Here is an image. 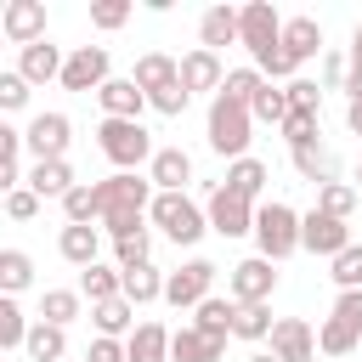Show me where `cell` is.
<instances>
[{
    "label": "cell",
    "instance_id": "cell-1",
    "mask_svg": "<svg viewBox=\"0 0 362 362\" xmlns=\"http://www.w3.org/2000/svg\"><path fill=\"white\" fill-rule=\"evenodd\" d=\"M249 130H255V113L232 96H209V119H204V136L221 158H249Z\"/></svg>",
    "mask_w": 362,
    "mask_h": 362
},
{
    "label": "cell",
    "instance_id": "cell-2",
    "mask_svg": "<svg viewBox=\"0 0 362 362\" xmlns=\"http://www.w3.org/2000/svg\"><path fill=\"white\" fill-rule=\"evenodd\" d=\"M96 147H102V158H107L113 170H141V164L158 153L141 119H102V124H96Z\"/></svg>",
    "mask_w": 362,
    "mask_h": 362
},
{
    "label": "cell",
    "instance_id": "cell-3",
    "mask_svg": "<svg viewBox=\"0 0 362 362\" xmlns=\"http://www.w3.org/2000/svg\"><path fill=\"white\" fill-rule=\"evenodd\" d=\"M147 221L170 238V243H198L204 232H209V221H204V209L187 198V192H153V204H147Z\"/></svg>",
    "mask_w": 362,
    "mask_h": 362
},
{
    "label": "cell",
    "instance_id": "cell-4",
    "mask_svg": "<svg viewBox=\"0 0 362 362\" xmlns=\"http://www.w3.org/2000/svg\"><path fill=\"white\" fill-rule=\"evenodd\" d=\"M255 243H260V255L277 266V260H288L294 249H300V209H288V204H255Z\"/></svg>",
    "mask_w": 362,
    "mask_h": 362
},
{
    "label": "cell",
    "instance_id": "cell-5",
    "mask_svg": "<svg viewBox=\"0 0 362 362\" xmlns=\"http://www.w3.org/2000/svg\"><path fill=\"white\" fill-rule=\"evenodd\" d=\"M209 288H215V260H187V266L164 272V300L175 311H198L209 300Z\"/></svg>",
    "mask_w": 362,
    "mask_h": 362
},
{
    "label": "cell",
    "instance_id": "cell-6",
    "mask_svg": "<svg viewBox=\"0 0 362 362\" xmlns=\"http://www.w3.org/2000/svg\"><path fill=\"white\" fill-rule=\"evenodd\" d=\"M277 40H283V17H277L272 0H249V6H238V45H243L249 57L272 51Z\"/></svg>",
    "mask_w": 362,
    "mask_h": 362
},
{
    "label": "cell",
    "instance_id": "cell-7",
    "mask_svg": "<svg viewBox=\"0 0 362 362\" xmlns=\"http://www.w3.org/2000/svg\"><path fill=\"white\" fill-rule=\"evenodd\" d=\"M68 141H74V119H68V113H34L28 130H23V147L34 153V164L68 158Z\"/></svg>",
    "mask_w": 362,
    "mask_h": 362
},
{
    "label": "cell",
    "instance_id": "cell-8",
    "mask_svg": "<svg viewBox=\"0 0 362 362\" xmlns=\"http://www.w3.org/2000/svg\"><path fill=\"white\" fill-rule=\"evenodd\" d=\"M226 288H232V305H266L272 288H277V266H272L266 255H249V260L232 266Z\"/></svg>",
    "mask_w": 362,
    "mask_h": 362
},
{
    "label": "cell",
    "instance_id": "cell-9",
    "mask_svg": "<svg viewBox=\"0 0 362 362\" xmlns=\"http://www.w3.org/2000/svg\"><path fill=\"white\" fill-rule=\"evenodd\" d=\"M113 79V62H107V45H79V51H68V62H62V90H102Z\"/></svg>",
    "mask_w": 362,
    "mask_h": 362
},
{
    "label": "cell",
    "instance_id": "cell-10",
    "mask_svg": "<svg viewBox=\"0 0 362 362\" xmlns=\"http://www.w3.org/2000/svg\"><path fill=\"white\" fill-rule=\"evenodd\" d=\"M204 221H209V232H221V238H249V232H255V204L238 198L232 187H215Z\"/></svg>",
    "mask_w": 362,
    "mask_h": 362
},
{
    "label": "cell",
    "instance_id": "cell-11",
    "mask_svg": "<svg viewBox=\"0 0 362 362\" xmlns=\"http://www.w3.org/2000/svg\"><path fill=\"white\" fill-rule=\"evenodd\" d=\"M300 249L334 260L339 249H351V226L334 221V215H322V209H311V215H300Z\"/></svg>",
    "mask_w": 362,
    "mask_h": 362
},
{
    "label": "cell",
    "instance_id": "cell-12",
    "mask_svg": "<svg viewBox=\"0 0 362 362\" xmlns=\"http://www.w3.org/2000/svg\"><path fill=\"white\" fill-rule=\"evenodd\" d=\"M272 356L277 362H317V328L305 317H277L272 322Z\"/></svg>",
    "mask_w": 362,
    "mask_h": 362
},
{
    "label": "cell",
    "instance_id": "cell-13",
    "mask_svg": "<svg viewBox=\"0 0 362 362\" xmlns=\"http://www.w3.org/2000/svg\"><path fill=\"white\" fill-rule=\"evenodd\" d=\"M0 34H6V45H34V40H45V0H11L6 17H0Z\"/></svg>",
    "mask_w": 362,
    "mask_h": 362
},
{
    "label": "cell",
    "instance_id": "cell-14",
    "mask_svg": "<svg viewBox=\"0 0 362 362\" xmlns=\"http://www.w3.org/2000/svg\"><path fill=\"white\" fill-rule=\"evenodd\" d=\"M147 181H153V192H187L192 158H187L181 147H158V153L147 158Z\"/></svg>",
    "mask_w": 362,
    "mask_h": 362
},
{
    "label": "cell",
    "instance_id": "cell-15",
    "mask_svg": "<svg viewBox=\"0 0 362 362\" xmlns=\"http://www.w3.org/2000/svg\"><path fill=\"white\" fill-rule=\"evenodd\" d=\"M23 187H28L40 204H45V198H57V204H62L79 181H74V164H68V158H45V164H34V170L23 175Z\"/></svg>",
    "mask_w": 362,
    "mask_h": 362
},
{
    "label": "cell",
    "instance_id": "cell-16",
    "mask_svg": "<svg viewBox=\"0 0 362 362\" xmlns=\"http://www.w3.org/2000/svg\"><path fill=\"white\" fill-rule=\"evenodd\" d=\"M62 45H51V40H34V45H23V57H17V74L28 79V85H51V79H62Z\"/></svg>",
    "mask_w": 362,
    "mask_h": 362
},
{
    "label": "cell",
    "instance_id": "cell-17",
    "mask_svg": "<svg viewBox=\"0 0 362 362\" xmlns=\"http://www.w3.org/2000/svg\"><path fill=\"white\" fill-rule=\"evenodd\" d=\"M175 74H181V85H187V96H198V90H221V79H226V68H221V57L215 51H187L181 62H175Z\"/></svg>",
    "mask_w": 362,
    "mask_h": 362
},
{
    "label": "cell",
    "instance_id": "cell-18",
    "mask_svg": "<svg viewBox=\"0 0 362 362\" xmlns=\"http://www.w3.org/2000/svg\"><path fill=\"white\" fill-rule=\"evenodd\" d=\"M57 255L68 260V266H96V255H102V226H62L57 232Z\"/></svg>",
    "mask_w": 362,
    "mask_h": 362
},
{
    "label": "cell",
    "instance_id": "cell-19",
    "mask_svg": "<svg viewBox=\"0 0 362 362\" xmlns=\"http://www.w3.org/2000/svg\"><path fill=\"white\" fill-rule=\"evenodd\" d=\"M221 356H226V339H209L192 322L170 334V362H221Z\"/></svg>",
    "mask_w": 362,
    "mask_h": 362
},
{
    "label": "cell",
    "instance_id": "cell-20",
    "mask_svg": "<svg viewBox=\"0 0 362 362\" xmlns=\"http://www.w3.org/2000/svg\"><path fill=\"white\" fill-rule=\"evenodd\" d=\"M124 362H170V328L164 322H136L124 339Z\"/></svg>",
    "mask_w": 362,
    "mask_h": 362
},
{
    "label": "cell",
    "instance_id": "cell-21",
    "mask_svg": "<svg viewBox=\"0 0 362 362\" xmlns=\"http://www.w3.org/2000/svg\"><path fill=\"white\" fill-rule=\"evenodd\" d=\"M198 45L221 57V45H238V6H209L198 17Z\"/></svg>",
    "mask_w": 362,
    "mask_h": 362
},
{
    "label": "cell",
    "instance_id": "cell-22",
    "mask_svg": "<svg viewBox=\"0 0 362 362\" xmlns=\"http://www.w3.org/2000/svg\"><path fill=\"white\" fill-rule=\"evenodd\" d=\"M283 51L294 57V68L311 62V57L322 51V23H317V17H283Z\"/></svg>",
    "mask_w": 362,
    "mask_h": 362
},
{
    "label": "cell",
    "instance_id": "cell-23",
    "mask_svg": "<svg viewBox=\"0 0 362 362\" xmlns=\"http://www.w3.org/2000/svg\"><path fill=\"white\" fill-rule=\"evenodd\" d=\"M96 102H102V119H141V107H147V96L136 90V79H107L96 90Z\"/></svg>",
    "mask_w": 362,
    "mask_h": 362
},
{
    "label": "cell",
    "instance_id": "cell-24",
    "mask_svg": "<svg viewBox=\"0 0 362 362\" xmlns=\"http://www.w3.org/2000/svg\"><path fill=\"white\" fill-rule=\"evenodd\" d=\"M130 79H136V90H141V96H153V90H164V85H175L181 74H175V57H164V51H147V57H136V68H130Z\"/></svg>",
    "mask_w": 362,
    "mask_h": 362
},
{
    "label": "cell",
    "instance_id": "cell-25",
    "mask_svg": "<svg viewBox=\"0 0 362 362\" xmlns=\"http://www.w3.org/2000/svg\"><path fill=\"white\" fill-rule=\"evenodd\" d=\"M124 283H119V294L130 300V305H153V300H164V272L147 260V266H130V272H119Z\"/></svg>",
    "mask_w": 362,
    "mask_h": 362
},
{
    "label": "cell",
    "instance_id": "cell-26",
    "mask_svg": "<svg viewBox=\"0 0 362 362\" xmlns=\"http://www.w3.org/2000/svg\"><path fill=\"white\" fill-rule=\"evenodd\" d=\"M28 362H62L68 356V328H51V322H28V339H23Z\"/></svg>",
    "mask_w": 362,
    "mask_h": 362
},
{
    "label": "cell",
    "instance_id": "cell-27",
    "mask_svg": "<svg viewBox=\"0 0 362 362\" xmlns=\"http://www.w3.org/2000/svg\"><path fill=\"white\" fill-rule=\"evenodd\" d=\"M266 181H272V170H266L260 158H232V164H226V187H232L238 198H249V204L266 192Z\"/></svg>",
    "mask_w": 362,
    "mask_h": 362
},
{
    "label": "cell",
    "instance_id": "cell-28",
    "mask_svg": "<svg viewBox=\"0 0 362 362\" xmlns=\"http://www.w3.org/2000/svg\"><path fill=\"white\" fill-rule=\"evenodd\" d=\"M79 311H85V294L79 288H45L40 294V322H51V328H68Z\"/></svg>",
    "mask_w": 362,
    "mask_h": 362
},
{
    "label": "cell",
    "instance_id": "cell-29",
    "mask_svg": "<svg viewBox=\"0 0 362 362\" xmlns=\"http://www.w3.org/2000/svg\"><path fill=\"white\" fill-rule=\"evenodd\" d=\"M23 288H34V255L28 249H0V294H23Z\"/></svg>",
    "mask_w": 362,
    "mask_h": 362
},
{
    "label": "cell",
    "instance_id": "cell-30",
    "mask_svg": "<svg viewBox=\"0 0 362 362\" xmlns=\"http://www.w3.org/2000/svg\"><path fill=\"white\" fill-rule=\"evenodd\" d=\"M130 317H136V305H130L124 294H119V300H102V305H90V322H96V334H107V339H119V334L130 339V328H136Z\"/></svg>",
    "mask_w": 362,
    "mask_h": 362
},
{
    "label": "cell",
    "instance_id": "cell-31",
    "mask_svg": "<svg viewBox=\"0 0 362 362\" xmlns=\"http://www.w3.org/2000/svg\"><path fill=\"white\" fill-rule=\"evenodd\" d=\"M232 311H238V305H232V294H226V300H221V294H209V300L198 305L192 328H198V334H209V339H232Z\"/></svg>",
    "mask_w": 362,
    "mask_h": 362
},
{
    "label": "cell",
    "instance_id": "cell-32",
    "mask_svg": "<svg viewBox=\"0 0 362 362\" xmlns=\"http://www.w3.org/2000/svg\"><path fill=\"white\" fill-rule=\"evenodd\" d=\"M119 283H124V277H119V266H102V260L79 272V294H85L90 305H102V300H119Z\"/></svg>",
    "mask_w": 362,
    "mask_h": 362
},
{
    "label": "cell",
    "instance_id": "cell-33",
    "mask_svg": "<svg viewBox=\"0 0 362 362\" xmlns=\"http://www.w3.org/2000/svg\"><path fill=\"white\" fill-rule=\"evenodd\" d=\"M356 339H362V328H351V322L334 317V311H328V322L317 328V351H322V356H351Z\"/></svg>",
    "mask_w": 362,
    "mask_h": 362
},
{
    "label": "cell",
    "instance_id": "cell-34",
    "mask_svg": "<svg viewBox=\"0 0 362 362\" xmlns=\"http://www.w3.org/2000/svg\"><path fill=\"white\" fill-rule=\"evenodd\" d=\"M249 113H255L260 124H283V119H288V90H283V85H272V79H260V90H255Z\"/></svg>",
    "mask_w": 362,
    "mask_h": 362
},
{
    "label": "cell",
    "instance_id": "cell-35",
    "mask_svg": "<svg viewBox=\"0 0 362 362\" xmlns=\"http://www.w3.org/2000/svg\"><path fill=\"white\" fill-rule=\"evenodd\" d=\"M356 198H362V192H356L351 181H322V187H317V209H322V215H334V221H351Z\"/></svg>",
    "mask_w": 362,
    "mask_h": 362
},
{
    "label": "cell",
    "instance_id": "cell-36",
    "mask_svg": "<svg viewBox=\"0 0 362 362\" xmlns=\"http://www.w3.org/2000/svg\"><path fill=\"white\" fill-rule=\"evenodd\" d=\"M62 221H68V226H96V221H102L96 187H85V181H79V187H74V192L62 198Z\"/></svg>",
    "mask_w": 362,
    "mask_h": 362
},
{
    "label": "cell",
    "instance_id": "cell-37",
    "mask_svg": "<svg viewBox=\"0 0 362 362\" xmlns=\"http://www.w3.org/2000/svg\"><path fill=\"white\" fill-rule=\"evenodd\" d=\"M294 170H300V181H311V187L334 181V158H328V147H322V141L300 147V153H294Z\"/></svg>",
    "mask_w": 362,
    "mask_h": 362
},
{
    "label": "cell",
    "instance_id": "cell-38",
    "mask_svg": "<svg viewBox=\"0 0 362 362\" xmlns=\"http://www.w3.org/2000/svg\"><path fill=\"white\" fill-rule=\"evenodd\" d=\"M232 339H272V311L266 305H238L232 311Z\"/></svg>",
    "mask_w": 362,
    "mask_h": 362
},
{
    "label": "cell",
    "instance_id": "cell-39",
    "mask_svg": "<svg viewBox=\"0 0 362 362\" xmlns=\"http://www.w3.org/2000/svg\"><path fill=\"white\" fill-rule=\"evenodd\" d=\"M23 339H28V317L11 294H0V351H23Z\"/></svg>",
    "mask_w": 362,
    "mask_h": 362
},
{
    "label": "cell",
    "instance_id": "cell-40",
    "mask_svg": "<svg viewBox=\"0 0 362 362\" xmlns=\"http://www.w3.org/2000/svg\"><path fill=\"white\" fill-rule=\"evenodd\" d=\"M328 277H334V288H339V294H345V288H362V243L339 249V255L328 260Z\"/></svg>",
    "mask_w": 362,
    "mask_h": 362
},
{
    "label": "cell",
    "instance_id": "cell-41",
    "mask_svg": "<svg viewBox=\"0 0 362 362\" xmlns=\"http://www.w3.org/2000/svg\"><path fill=\"white\" fill-rule=\"evenodd\" d=\"M255 90H260V68L249 62V68H226V79H221V90L215 96H232V102H255Z\"/></svg>",
    "mask_w": 362,
    "mask_h": 362
},
{
    "label": "cell",
    "instance_id": "cell-42",
    "mask_svg": "<svg viewBox=\"0 0 362 362\" xmlns=\"http://www.w3.org/2000/svg\"><path fill=\"white\" fill-rule=\"evenodd\" d=\"M153 260V232H136V238H119L113 243V266L130 272V266H147Z\"/></svg>",
    "mask_w": 362,
    "mask_h": 362
},
{
    "label": "cell",
    "instance_id": "cell-43",
    "mask_svg": "<svg viewBox=\"0 0 362 362\" xmlns=\"http://www.w3.org/2000/svg\"><path fill=\"white\" fill-rule=\"evenodd\" d=\"M34 96V85L17 74V68H0V113H23Z\"/></svg>",
    "mask_w": 362,
    "mask_h": 362
},
{
    "label": "cell",
    "instance_id": "cell-44",
    "mask_svg": "<svg viewBox=\"0 0 362 362\" xmlns=\"http://www.w3.org/2000/svg\"><path fill=\"white\" fill-rule=\"evenodd\" d=\"M277 130H283L288 153H300V147H311V141H317V113H294V107H288V119H283Z\"/></svg>",
    "mask_w": 362,
    "mask_h": 362
},
{
    "label": "cell",
    "instance_id": "cell-45",
    "mask_svg": "<svg viewBox=\"0 0 362 362\" xmlns=\"http://www.w3.org/2000/svg\"><path fill=\"white\" fill-rule=\"evenodd\" d=\"M90 23H96L102 34L124 28V23H130V0H96V6H90Z\"/></svg>",
    "mask_w": 362,
    "mask_h": 362
},
{
    "label": "cell",
    "instance_id": "cell-46",
    "mask_svg": "<svg viewBox=\"0 0 362 362\" xmlns=\"http://www.w3.org/2000/svg\"><path fill=\"white\" fill-rule=\"evenodd\" d=\"M283 90H288V107H294V113H322V90H317V79H288Z\"/></svg>",
    "mask_w": 362,
    "mask_h": 362
},
{
    "label": "cell",
    "instance_id": "cell-47",
    "mask_svg": "<svg viewBox=\"0 0 362 362\" xmlns=\"http://www.w3.org/2000/svg\"><path fill=\"white\" fill-rule=\"evenodd\" d=\"M187 102H192V96H187V85H181V79L147 96V107H153V113H164V119H175V113H187Z\"/></svg>",
    "mask_w": 362,
    "mask_h": 362
},
{
    "label": "cell",
    "instance_id": "cell-48",
    "mask_svg": "<svg viewBox=\"0 0 362 362\" xmlns=\"http://www.w3.org/2000/svg\"><path fill=\"white\" fill-rule=\"evenodd\" d=\"M322 79H328V90H351V57L328 51V62H322Z\"/></svg>",
    "mask_w": 362,
    "mask_h": 362
},
{
    "label": "cell",
    "instance_id": "cell-49",
    "mask_svg": "<svg viewBox=\"0 0 362 362\" xmlns=\"http://www.w3.org/2000/svg\"><path fill=\"white\" fill-rule=\"evenodd\" d=\"M0 204H6V215H11V221H34V215H40V198H34L28 187H17V192H11V198H0Z\"/></svg>",
    "mask_w": 362,
    "mask_h": 362
},
{
    "label": "cell",
    "instance_id": "cell-50",
    "mask_svg": "<svg viewBox=\"0 0 362 362\" xmlns=\"http://www.w3.org/2000/svg\"><path fill=\"white\" fill-rule=\"evenodd\" d=\"M85 362H124V339L96 334V339H90V351H85Z\"/></svg>",
    "mask_w": 362,
    "mask_h": 362
},
{
    "label": "cell",
    "instance_id": "cell-51",
    "mask_svg": "<svg viewBox=\"0 0 362 362\" xmlns=\"http://www.w3.org/2000/svg\"><path fill=\"white\" fill-rule=\"evenodd\" d=\"M17 153H23V130H11V124L0 119V158H6V164H17Z\"/></svg>",
    "mask_w": 362,
    "mask_h": 362
},
{
    "label": "cell",
    "instance_id": "cell-52",
    "mask_svg": "<svg viewBox=\"0 0 362 362\" xmlns=\"http://www.w3.org/2000/svg\"><path fill=\"white\" fill-rule=\"evenodd\" d=\"M17 187H23V170H17V164H6V158H0V198H11V192H17Z\"/></svg>",
    "mask_w": 362,
    "mask_h": 362
},
{
    "label": "cell",
    "instance_id": "cell-53",
    "mask_svg": "<svg viewBox=\"0 0 362 362\" xmlns=\"http://www.w3.org/2000/svg\"><path fill=\"white\" fill-rule=\"evenodd\" d=\"M345 124H351V136H362V90L345 102Z\"/></svg>",
    "mask_w": 362,
    "mask_h": 362
},
{
    "label": "cell",
    "instance_id": "cell-54",
    "mask_svg": "<svg viewBox=\"0 0 362 362\" xmlns=\"http://www.w3.org/2000/svg\"><path fill=\"white\" fill-rule=\"evenodd\" d=\"M249 362H277V356H272V351H255V356H249Z\"/></svg>",
    "mask_w": 362,
    "mask_h": 362
},
{
    "label": "cell",
    "instance_id": "cell-55",
    "mask_svg": "<svg viewBox=\"0 0 362 362\" xmlns=\"http://www.w3.org/2000/svg\"><path fill=\"white\" fill-rule=\"evenodd\" d=\"M351 187H356V192H362V158H356V181H351Z\"/></svg>",
    "mask_w": 362,
    "mask_h": 362
},
{
    "label": "cell",
    "instance_id": "cell-56",
    "mask_svg": "<svg viewBox=\"0 0 362 362\" xmlns=\"http://www.w3.org/2000/svg\"><path fill=\"white\" fill-rule=\"evenodd\" d=\"M0 45H6V34H0Z\"/></svg>",
    "mask_w": 362,
    "mask_h": 362
}]
</instances>
